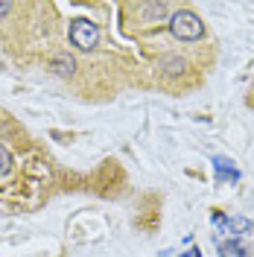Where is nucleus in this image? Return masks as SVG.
I'll list each match as a JSON object with an SVG mask.
<instances>
[{"label":"nucleus","instance_id":"nucleus-3","mask_svg":"<svg viewBox=\"0 0 254 257\" xmlns=\"http://www.w3.org/2000/svg\"><path fill=\"white\" fill-rule=\"evenodd\" d=\"M50 70H53L56 76H73V73H76V62H73V56L59 53V56L50 59Z\"/></svg>","mask_w":254,"mask_h":257},{"label":"nucleus","instance_id":"nucleus-2","mask_svg":"<svg viewBox=\"0 0 254 257\" xmlns=\"http://www.w3.org/2000/svg\"><path fill=\"white\" fill-rule=\"evenodd\" d=\"M67 38H70V44L76 50L88 53V50H94L99 44V27L94 21H88V18H73L70 30H67Z\"/></svg>","mask_w":254,"mask_h":257},{"label":"nucleus","instance_id":"nucleus-8","mask_svg":"<svg viewBox=\"0 0 254 257\" xmlns=\"http://www.w3.org/2000/svg\"><path fill=\"white\" fill-rule=\"evenodd\" d=\"M12 12V3H6V0H0V18H6Z\"/></svg>","mask_w":254,"mask_h":257},{"label":"nucleus","instance_id":"nucleus-5","mask_svg":"<svg viewBox=\"0 0 254 257\" xmlns=\"http://www.w3.org/2000/svg\"><path fill=\"white\" fill-rule=\"evenodd\" d=\"M187 70V59H181V56H164L161 59V73L164 76H181Z\"/></svg>","mask_w":254,"mask_h":257},{"label":"nucleus","instance_id":"nucleus-4","mask_svg":"<svg viewBox=\"0 0 254 257\" xmlns=\"http://www.w3.org/2000/svg\"><path fill=\"white\" fill-rule=\"evenodd\" d=\"M213 170H216V181H237L239 178V170L234 167V161L216 155L213 158Z\"/></svg>","mask_w":254,"mask_h":257},{"label":"nucleus","instance_id":"nucleus-1","mask_svg":"<svg viewBox=\"0 0 254 257\" xmlns=\"http://www.w3.org/2000/svg\"><path fill=\"white\" fill-rule=\"evenodd\" d=\"M170 32H173L178 41H199L202 35H205V24H202V18L190 12V9H178L170 15Z\"/></svg>","mask_w":254,"mask_h":257},{"label":"nucleus","instance_id":"nucleus-6","mask_svg":"<svg viewBox=\"0 0 254 257\" xmlns=\"http://www.w3.org/2000/svg\"><path fill=\"white\" fill-rule=\"evenodd\" d=\"M141 9H143V15H146V21H149V24L164 21V18L170 15V6H167V3H143Z\"/></svg>","mask_w":254,"mask_h":257},{"label":"nucleus","instance_id":"nucleus-7","mask_svg":"<svg viewBox=\"0 0 254 257\" xmlns=\"http://www.w3.org/2000/svg\"><path fill=\"white\" fill-rule=\"evenodd\" d=\"M12 170V155H9V149L0 144V176H6Z\"/></svg>","mask_w":254,"mask_h":257},{"label":"nucleus","instance_id":"nucleus-9","mask_svg":"<svg viewBox=\"0 0 254 257\" xmlns=\"http://www.w3.org/2000/svg\"><path fill=\"white\" fill-rule=\"evenodd\" d=\"M187 257H199V248H190V254Z\"/></svg>","mask_w":254,"mask_h":257}]
</instances>
